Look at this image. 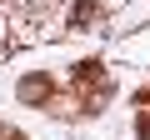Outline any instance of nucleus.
Masks as SVG:
<instances>
[{"mask_svg": "<svg viewBox=\"0 0 150 140\" xmlns=\"http://www.w3.org/2000/svg\"><path fill=\"white\" fill-rule=\"evenodd\" d=\"M85 20H95V0H75V10H70V25L80 30Z\"/></svg>", "mask_w": 150, "mask_h": 140, "instance_id": "obj_1", "label": "nucleus"}, {"mask_svg": "<svg viewBox=\"0 0 150 140\" xmlns=\"http://www.w3.org/2000/svg\"><path fill=\"white\" fill-rule=\"evenodd\" d=\"M20 95H25V100H40V95H45V80H40V75H35V80H25V85H20Z\"/></svg>", "mask_w": 150, "mask_h": 140, "instance_id": "obj_2", "label": "nucleus"}]
</instances>
